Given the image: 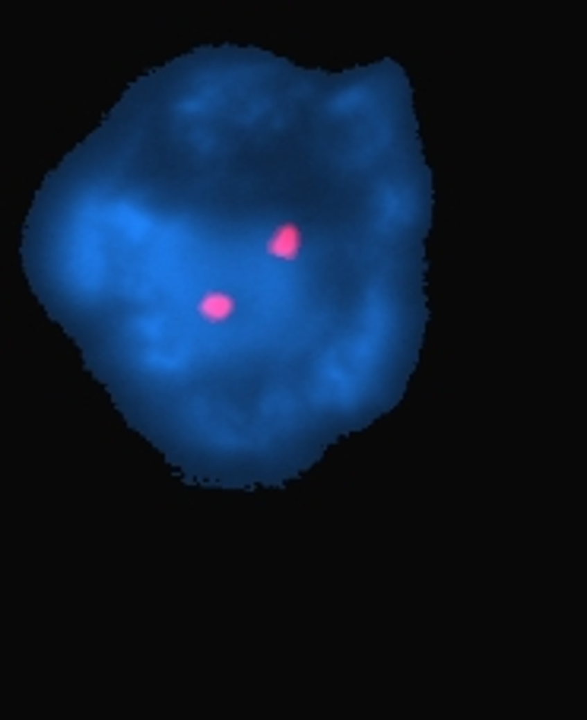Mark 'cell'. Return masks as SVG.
<instances>
[{
    "instance_id": "6da1fadb",
    "label": "cell",
    "mask_w": 587,
    "mask_h": 720,
    "mask_svg": "<svg viewBox=\"0 0 587 720\" xmlns=\"http://www.w3.org/2000/svg\"><path fill=\"white\" fill-rule=\"evenodd\" d=\"M299 248H301V235L292 226H283L277 235L270 238V244H267V251H270L273 258H295Z\"/></svg>"
},
{
    "instance_id": "7a4b0ae2",
    "label": "cell",
    "mask_w": 587,
    "mask_h": 720,
    "mask_svg": "<svg viewBox=\"0 0 587 720\" xmlns=\"http://www.w3.org/2000/svg\"><path fill=\"white\" fill-rule=\"evenodd\" d=\"M232 308H235V302H232V296H226V292H207L204 302H200V314H204L207 321H213V324L226 321Z\"/></svg>"
}]
</instances>
